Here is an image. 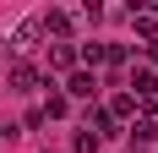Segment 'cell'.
I'll list each match as a JSON object with an SVG mask.
<instances>
[{"mask_svg": "<svg viewBox=\"0 0 158 153\" xmlns=\"http://www.w3.org/2000/svg\"><path fill=\"white\" fill-rule=\"evenodd\" d=\"M6 82H11V93H33V88H38V82H44V71H38V66H33V60H16Z\"/></svg>", "mask_w": 158, "mask_h": 153, "instance_id": "cell-1", "label": "cell"}, {"mask_svg": "<svg viewBox=\"0 0 158 153\" xmlns=\"http://www.w3.org/2000/svg\"><path fill=\"white\" fill-rule=\"evenodd\" d=\"M38 38H44V22H38V16H27V22H16L11 49H22V55H27V49H38Z\"/></svg>", "mask_w": 158, "mask_h": 153, "instance_id": "cell-2", "label": "cell"}, {"mask_svg": "<svg viewBox=\"0 0 158 153\" xmlns=\"http://www.w3.org/2000/svg\"><path fill=\"white\" fill-rule=\"evenodd\" d=\"M153 93H158V76L147 71V66L131 71V98H136V104H153Z\"/></svg>", "mask_w": 158, "mask_h": 153, "instance_id": "cell-3", "label": "cell"}, {"mask_svg": "<svg viewBox=\"0 0 158 153\" xmlns=\"http://www.w3.org/2000/svg\"><path fill=\"white\" fill-rule=\"evenodd\" d=\"M49 71H77V44H49Z\"/></svg>", "mask_w": 158, "mask_h": 153, "instance_id": "cell-4", "label": "cell"}, {"mask_svg": "<svg viewBox=\"0 0 158 153\" xmlns=\"http://www.w3.org/2000/svg\"><path fill=\"white\" fill-rule=\"evenodd\" d=\"M93 71H71V82H65V98H93Z\"/></svg>", "mask_w": 158, "mask_h": 153, "instance_id": "cell-5", "label": "cell"}, {"mask_svg": "<svg viewBox=\"0 0 158 153\" xmlns=\"http://www.w3.org/2000/svg\"><path fill=\"white\" fill-rule=\"evenodd\" d=\"M104 109H109V120L120 126V120H131V115H136V98H131V93H114V98H109Z\"/></svg>", "mask_w": 158, "mask_h": 153, "instance_id": "cell-6", "label": "cell"}, {"mask_svg": "<svg viewBox=\"0 0 158 153\" xmlns=\"http://www.w3.org/2000/svg\"><path fill=\"white\" fill-rule=\"evenodd\" d=\"M87 131H93L98 142H104V137H114V120H109V109H87Z\"/></svg>", "mask_w": 158, "mask_h": 153, "instance_id": "cell-7", "label": "cell"}, {"mask_svg": "<svg viewBox=\"0 0 158 153\" xmlns=\"http://www.w3.org/2000/svg\"><path fill=\"white\" fill-rule=\"evenodd\" d=\"M38 22H44V33H55V38H65V33H71V11H44Z\"/></svg>", "mask_w": 158, "mask_h": 153, "instance_id": "cell-8", "label": "cell"}, {"mask_svg": "<svg viewBox=\"0 0 158 153\" xmlns=\"http://www.w3.org/2000/svg\"><path fill=\"white\" fill-rule=\"evenodd\" d=\"M38 115H44V120H65V115H71V98H65V93H49V104L38 109Z\"/></svg>", "mask_w": 158, "mask_h": 153, "instance_id": "cell-9", "label": "cell"}, {"mask_svg": "<svg viewBox=\"0 0 158 153\" xmlns=\"http://www.w3.org/2000/svg\"><path fill=\"white\" fill-rule=\"evenodd\" d=\"M131 142H158V120H153V115L131 126Z\"/></svg>", "mask_w": 158, "mask_h": 153, "instance_id": "cell-10", "label": "cell"}, {"mask_svg": "<svg viewBox=\"0 0 158 153\" xmlns=\"http://www.w3.org/2000/svg\"><path fill=\"white\" fill-rule=\"evenodd\" d=\"M136 33L153 44V38H158V16H153V11H136Z\"/></svg>", "mask_w": 158, "mask_h": 153, "instance_id": "cell-11", "label": "cell"}, {"mask_svg": "<svg viewBox=\"0 0 158 153\" xmlns=\"http://www.w3.org/2000/svg\"><path fill=\"white\" fill-rule=\"evenodd\" d=\"M71 153H98V137H93V131H87V126H82L77 137H71Z\"/></svg>", "mask_w": 158, "mask_h": 153, "instance_id": "cell-12", "label": "cell"}, {"mask_svg": "<svg viewBox=\"0 0 158 153\" xmlns=\"http://www.w3.org/2000/svg\"><path fill=\"white\" fill-rule=\"evenodd\" d=\"M147 60H153V66H158V38H153V44H147Z\"/></svg>", "mask_w": 158, "mask_h": 153, "instance_id": "cell-13", "label": "cell"}, {"mask_svg": "<svg viewBox=\"0 0 158 153\" xmlns=\"http://www.w3.org/2000/svg\"><path fill=\"white\" fill-rule=\"evenodd\" d=\"M142 153H147V148H142Z\"/></svg>", "mask_w": 158, "mask_h": 153, "instance_id": "cell-14", "label": "cell"}]
</instances>
